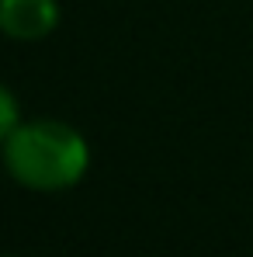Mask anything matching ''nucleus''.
I'll use <instances>...</instances> for the list:
<instances>
[{
    "label": "nucleus",
    "instance_id": "nucleus-1",
    "mask_svg": "<svg viewBox=\"0 0 253 257\" xmlns=\"http://www.w3.org/2000/svg\"><path fill=\"white\" fill-rule=\"evenodd\" d=\"M7 174L32 191H66L90 167L87 139L59 118H32L4 143Z\"/></svg>",
    "mask_w": 253,
    "mask_h": 257
},
{
    "label": "nucleus",
    "instance_id": "nucleus-2",
    "mask_svg": "<svg viewBox=\"0 0 253 257\" xmlns=\"http://www.w3.org/2000/svg\"><path fill=\"white\" fill-rule=\"evenodd\" d=\"M59 25L56 0H0V32L14 42H39Z\"/></svg>",
    "mask_w": 253,
    "mask_h": 257
},
{
    "label": "nucleus",
    "instance_id": "nucleus-3",
    "mask_svg": "<svg viewBox=\"0 0 253 257\" xmlns=\"http://www.w3.org/2000/svg\"><path fill=\"white\" fill-rule=\"evenodd\" d=\"M18 125H21V104H18V97L7 87L0 84V146L11 139V132Z\"/></svg>",
    "mask_w": 253,
    "mask_h": 257
},
{
    "label": "nucleus",
    "instance_id": "nucleus-4",
    "mask_svg": "<svg viewBox=\"0 0 253 257\" xmlns=\"http://www.w3.org/2000/svg\"><path fill=\"white\" fill-rule=\"evenodd\" d=\"M4 257H11V254H4Z\"/></svg>",
    "mask_w": 253,
    "mask_h": 257
}]
</instances>
